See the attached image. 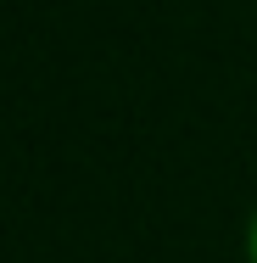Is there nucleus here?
Instances as JSON below:
<instances>
[{
  "instance_id": "obj_1",
  "label": "nucleus",
  "mask_w": 257,
  "mask_h": 263,
  "mask_svg": "<svg viewBox=\"0 0 257 263\" xmlns=\"http://www.w3.org/2000/svg\"><path fill=\"white\" fill-rule=\"evenodd\" d=\"M246 263H257V213H252V224H246Z\"/></svg>"
}]
</instances>
